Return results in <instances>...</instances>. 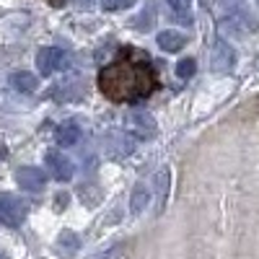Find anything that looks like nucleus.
Instances as JSON below:
<instances>
[{"instance_id": "nucleus-16", "label": "nucleus", "mask_w": 259, "mask_h": 259, "mask_svg": "<svg viewBox=\"0 0 259 259\" xmlns=\"http://www.w3.org/2000/svg\"><path fill=\"white\" fill-rule=\"evenodd\" d=\"M156 184H158V205H163L166 194H168V171H158V174H156Z\"/></svg>"}, {"instance_id": "nucleus-17", "label": "nucleus", "mask_w": 259, "mask_h": 259, "mask_svg": "<svg viewBox=\"0 0 259 259\" xmlns=\"http://www.w3.org/2000/svg\"><path fill=\"white\" fill-rule=\"evenodd\" d=\"M138 0H101V8L104 11H124V8H133Z\"/></svg>"}, {"instance_id": "nucleus-12", "label": "nucleus", "mask_w": 259, "mask_h": 259, "mask_svg": "<svg viewBox=\"0 0 259 259\" xmlns=\"http://www.w3.org/2000/svg\"><path fill=\"white\" fill-rule=\"evenodd\" d=\"M78 249H80V239H78V233H73V231H62V233L57 236V251H60V254L73 256Z\"/></svg>"}, {"instance_id": "nucleus-4", "label": "nucleus", "mask_w": 259, "mask_h": 259, "mask_svg": "<svg viewBox=\"0 0 259 259\" xmlns=\"http://www.w3.org/2000/svg\"><path fill=\"white\" fill-rule=\"evenodd\" d=\"M221 31H226L228 36H246L256 31V21L249 13H231L228 18L221 21Z\"/></svg>"}, {"instance_id": "nucleus-13", "label": "nucleus", "mask_w": 259, "mask_h": 259, "mask_svg": "<svg viewBox=\"0 0 259 259\" xmlns=\"http://www.w3.org/2000/svg\"><path fill=\"white\" fill-rule=\"evenodd\" d=\"M148 202H150V189H148L145 184H135L133 200H130V210H133L135 215H140V212L148 207Z\"/></svg>"}, {"instance_id": "nucleus-5", "label": "nucleus", "mask_w": 259, "mask_h": 259, "mask_svg": "<svg viewBox=\"0 0 259 259\" xmlns=\"http://www.w3.org/2000/svg\"><path fill=\"white\" fill-rule=\"evenodd\" d=\"M45 161H47L52 177H55L57 182H70V179H73L75 166H73V161H70L68 156H62L60 150H50V153L45 156Z\"/></svg>"}, {"instance_id": "nucleus-8", "label": "nucleus", "mask_w": 259, "mask_h": 259, "mask_svg": "<svg viewBox=\"0 0 259 259\" xmlns=\"http://www.w3.org/2000/svg\"><path fill=\"white\" fill-rule=\"evenodd\" d=\"M130 130L138 138H153L156 135V119L143 109H133L130 112Z\"/></svg>"}, {"instance_id": "nucleus-14", "label": "nucleus", "mask_w": 259, "mask_h": 259, "mask_svg": "<svg viewBox=\"0 0 259 259\" xmlns=\"http://www.w3.org/2000/svg\"><path fill=\"white\" fill-rule=\"evenodd\" d=\"M171 13H174L177 18H182V24H189V18H192V3L189 0H166Z\"/></svg>"}, {"instance_id": "nucleus-11", "label": "nucleus", "mask_w": 259, "mask_h": 259, "mask_svg": "<svg viewBox=\"0 0 259 259\" xmlns=\"http://www.w3.org/2000/svg\"><path fill=\"white\" fill-rule=\"evenodd\" d=\"M55 138H57V145L70 148V145H75V143H78L80 130H78V124H73V122H62V124L55 130Z\"/></svg>"}, {"instance_id": "nucleus-6", "label": "nucleus", "mask_w": 259, "mask_h": 259, "mask_svg": "<svg viewBox=\"0 0 259 259\" xmlns=\"http://www.w3.org/2000/svg\"><path fill=\"white\" fill-rule=\"evenodd\" d=\"M16 182H18V187H24L29 192H39V189H45V184H47V174L41 168H36V166H21L16 171Z\"/></svg>"}, {"instance_id": "nucleus-18", "label": "nucleus", "mask_w": 259, "mask_h": 259, "mask_svg": "<svg viewBox=\"0 0 259 259\" xmlns=\"http://www.w3.org/2000/svg\"><path fill=\"white\" fill-rule=\"evenodd\" d=\"M50 3H52V6H62V3H65V0H50Z\"/></svg>"}, {"instance_id": "nucleus-10", "label": "nucleus", "mask_w": 259, "mask_h": 259, "mask_svg": "<svg viewBox=\"0 0 259 259\" xmlns=\"http://www.w3.org/2000/svg\"><path fill=\"white\" fill-rule=\"evenodd\" d=\"M8 83H11V89H13V91H21V94H34L39 80H36V75H31V73H26V70H16V73H11Z\"/></svg>"}, {"instance_id": "nucleus-15", "label": "nucleus", "mask_w": 259, "mask_h": 259, "mask_svg": "<svg viewBox=\"0 0 259 259\" xmlns=\"http://www.w3.org/2000/svg\"><path fill=\"white\" fill-rule=\"evenodd\" d=\"M194 70H197V62H194L192 57H184V60L177 62V75H179L182 80H184V78H192Z\"/></svg>"}, {"instance_id": "nucleus-19", "label": "nucleus", "mask_w": 259, "mask_h": 259, "mask_svg": "<svg viewBox=\"0 0 259 259\" xmlns=\"http://www.w3.org/2000/svg\"><path fill=\"white\" fill-rule=\"evenodd\" d=\"M0 259H3V256H0Z\"/></svg>"}, {"instance_id": "nucleus-1", "label": "nucleus", "mask_w": 259, "mask_h": 259, "mask_svg": "<svg viewBox=\"0 0 259 259\" xmlns=\"http://www.w3.org/2000/svg\"><path fill=\"white\" fill-rule=\"evenodd\" d=\"M101 91L114 101H140L156 85V70L150 65V57L138 50H124L112 65H106L99 78Z\"/></svg>"}, {"instance_id": "nucleus-3", "label": "nucleus", "mask_w": 259, "mask_h": 259, "mask_svg": "<svg viewBox=\"0 0 259 259\" xmlns=\"http://www.w3.org/2000/svg\"><path fill=\"white\" fill-rule=\"evenodd\" d=\"M68 65H70V55L65 50H60V47H41L36 52V68H39V73L45 78L52 75V73L65 70Z\"/></svg>"}, {"instance_id": "nucleus-9", "label": "nucleus", "mask_w": 259, "mask_h": 259, "mask_svg": "<svg viewBox=\"0 0 259 259\" xmlns=\"http://www.w3.org/2000/svg\"><path fill=\"white\" fill-rule=\"evenodd\" d=\"M156 41H158V47H161L163 52H182L184 45H187V36L179 34V31L166 29V31H161V34L156 36Z\"/></svg>"}, {"instance_id": "nucleus-7", "label": "nucleus", "mask_w": 259, "mask_h": 259, "mask_svg": "<svg viewBox=\"0 0 259 259\" xmlns=\"http://www.w3.org/2000/svg\"><path fill=\"white\" fill-rule=\"evenodd\" d=\"M236 65V52L228 41H215V50H212V70L215 73H228L233 70Z\"/></svg>"}, {"instance_id": "nucleus-2", "label": "nucleus", "mask_w": 259, "mask_h": 259, "mask_svg": "<svg viewBox=\"0 0 259 259\" xmlns=\"http://www.w3.org/2000/svg\"><path fill=\"white\" fill-rule=\"evenodd\" d=\"M26 215H29V202L26 200H21L18 194H11V192L0 194V223L3 226L18 228L26 221Z\"/></svg>"}]
</instances>
